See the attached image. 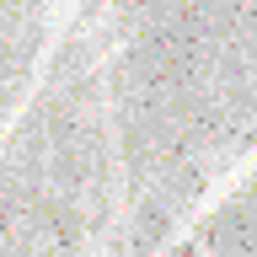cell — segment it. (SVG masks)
Instances as JSON below:
<instances>
[{
	"label": "cell",
	"instance_id": "cell-1",
	"mask_svg": "<svg viewBox=\"0 0 257 257\" xmlns=\"http://www.w3.org/2000/svg\"><path fill=\"white\" fill-rule=\"evenodd\" d=\"M220 241H230V246H246V252H252V246H257V209H230V214H225Z\"/></svg>",
	"mask_w": 257,
	"mask_h": 257
}]
</instances>
